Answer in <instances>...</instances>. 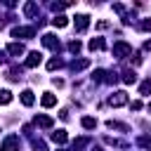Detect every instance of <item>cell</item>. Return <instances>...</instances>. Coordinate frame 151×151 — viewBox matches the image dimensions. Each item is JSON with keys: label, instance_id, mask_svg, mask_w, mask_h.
Listing matches in <instances>:
<instances>
[{"label": "cell", "instance_id": "cell-1", "mask_svg": "<svg viewBox=\"0 0 151 151\" xmlns=\"http://www.w3.org/2000/svg\"><path fill=\"white\" fill-rule=\"evenodd\" d=\"M19 149H21L19 134H7L5 142H2V146H0V151H19Z\"/></svg>", "mask_w": 151, "mask_h": 151}, {"label": "cell", "instance_id": "cell-2", "mask_svg": "<svg viewBox=\"0 0 151 151\" xmlns=\"http://www.w3.org/2000/svg\"><path fill=\"white\" fill-rule=\"evenodd\" d=\"M132 54V47L125 42V40H118L116 45H113V57L116 59H125V57H130Z\"/></svg>", "mask_w": 151, "mask_h": 151}, {"label": "cell", "instance_id": "cell-3", "mask_svg": "<svg viewBox=\"0 0 151 151\" xmlns=\"http://www.w3.org/2000/svg\"><path fill=\"white\" fill-rule=\"evenodd\" d=\"M12 35L14 38H35V26H14L12 28Z\"/></svg>", "mask_w": 151, "mask_h": 151}, {"label": "cell", "instance_id": "cell-4", "mask_svg": "<svg viewBox=\"0 0 151 151\" xmlns=\"http://www.w3.org/2000/svg\"><path fill=\"white\" fill-rule=\"evenodd\" d=\"M42 45L50 47L52 52H59V50H61V42H59V38H57L54 33H45V35H42Z\"/></svg>", "mask_w": 151, "mask_h": 151}, {"label": "cell", "instance_id": "cell-5", "mask_svg": "<svg viewBox=\"0 0 151 151\" xmlns=\"http://www.w3.org/2000/svg\"><path fill=\"white\" fill-rule=\"evenodd\" d=\"M40 61H42V54H40V52H28L24 66H26V68H35V66H40Z\"/></svg>", "mask_w": 151, "mask_h": 151}, {"label": "cell", "instance_id": "cell-6", "mask_svg": "<svg viewBox=\"0 0 151 151\" xmlns=\"http://www.w3.org/2000/svg\"><path fill=\"white\" fill-rule=\"evenodd\" d=\"M109 104L111 106H123V104H127V92H113L111 97H109Z\"/></svg>", "mask_w": 151, "mask_h": 151}, {"label": "cell", "instance_id": "cell-7", "mask_svg": "<svg viewBox=\"0 0 151 151\" xmlns=\"http://www.w3.org/2000/svg\"><path fill=\"white\" fill-rule=\"evenodd\" d=\"M87 26H90V17H87V14H78V17H76V31H78V33H85Z\"/></svg>", "mask_w": 151, "mask_h": 151}, {"label": "cell", "instance_id": "cell-8", "mask_svg": "<svg viewBox=\"0 0 151 151\" xmlns=\"http://www.w3.org/2000/svg\"><path fill=\"white\" fill-rule=\"evenodd\" d=\"M26 50H24V45L21 42H9L7 45V54H12V57H21Z\"/></svg>", "mask_w": 151, "mask_h": 151}, {"label": "cell", "instance_id": "cell-9", "mask_svg": "<svg viewBox=\"0 0 151 151\" xmlns=\"http://www.w3.org/2000/svg\"><path fill=\"white\" fill-rule=\"evenodd\" d=\"M87 66H90V59H73V61H71V66H68V68H71V71H76V73H78V71H83V68H87Z\"/></svg>", "mask_w": 151, "mask_h": 151}, {"label": "cell", "instance_id": "cell-10", "mask_svg": "<svg viewBox=\"0 0 151 151\" xmlns=\"http://www.w3.org/2000/svg\"><path fill=\"white\" fill-rule=\"evenodd\" d=\"M33 123H35V125H40V127H45V130H50V127L54 125V123H52V118H50V116H42V113H40V116H35V120H33Z\"/></svg>", "mask_w": 151, "mask_h": 151}, {"label": "cell", "instance_id": "cell-11", "mask_svg": "<svg viewBox=\"0 0 151 151\" xmlns=\"http://www.w3.org/2000/svg\"><path fill=\"white\" fill-rule=\"evenodd\" d=\"M40 104H42L45 109L54 106V104H57V94H52V92H45V94H42V99H40Z\"/></svg>", "mask_w": 151, "mask_h": 151}, {"label": "cell", "instance_id": "cell-12", "mask_svg": "<svg viewBox=\"0 0 151 151\" xmlns=\"http://www.w3.org/2000/svg\"><path fill=\"white\" fill-rule=\"evenodd\" d=\"M66 139H68L66 130H57V132H52V142H54V144H66Z\"/></svg>", "mask_w": 151, "mask_h": 151}, {"label": "cell", "instance_id": "cell-13", "mask_svg": "<svg viewBox=\"0 0 151 151\" xmlns=\"http://www.w3.org/2000/svg\"><path fill=\"white\" fill-rule=\"evenodd\" d=\"M87 47L94 52V50H104V47H106V42H104V38H92V40L87 42Z\"/></svg>", "mask_w": 151, "mask_h": 151}, {"label": "cell", "instance_id": "cell-14", "mask_svg": "<svg viewBox=\"0 0 151 151\" xmlns=\"http://www.w3.org/2000/svg\"><path fill=\"white\" fill-rule=\"evenodd\" d=\"M134 80H137V73H134L132 68H125V71H123V83H125V85H132Z\"/></svg>", "mask_w": 151, "mask_h": 151}, {"label": "cell", "instance_id": "cell-15", "mask_svg": "<svg viewBox=\"0 0 151 151\" xmlns=\"http://www.w3.org/2000/svg\"><path fill=\"white\" fill-rule=\"evenodd\" d=\"M33 101H35L33 92H31V90H24V92H21V104H24V106H33Z\"/></svg>", "mask_w": 151, "mask_h": 151}, {"label": "cell", "instance_id": "cell-16", "mask_svg": "<svg viewBox=\"0 0 151 151\" xmlns=\"http://www.w3.org/2000/svg\"><path fill=\"white\" fill-rule=\"evenodd\" d=\"M52 26H57V28H64V26H68V17H64V14H57V17L52 19Z\"/></svg>", "mask_w": 151, "mask_h": 151}, {"label": "cell", "instance_id": "cell-17", "mask_svg": "<svg viewBox=\"0 0 151 151\" xmlns=\"http://www.w3.org/2000/svg\"><path fill=\"white\" fill-rule=\"evenodd\" d=\"M80 125H83L85 130H94V127H97V118H92V116H85V118L80 120Z\"/></svg>", "mask_w": 151, "mask_h": 151}, {"label": "cell", "instance_id": "cell-18", "mask_svg": "<svg viewBox=\"0 0 151 151\" xmlns=\"http://www.w3.org/2000/svg\"><path fill=\"white\" fill-rule=\"evenodd\" d=\"M106 127H109V130H123V132H127V130H130L125 123H118V120H109V123H106Z\"/></svg>", "mask_w": 151, "mask_h": 151}, {"label": "cell", "instance_id": "cell-19", "mask_svg": "<svg viewBox=\"0 0 151 151\" xmlns=\"http://www.w3.org/2000/svg\"><path fill=\"white\" fill-rule=\"evenodd\" d=\"M35 12H38V5L35 2H26L24 5V14L26 17H35Z\"/></svg>", "mask_w": 151, "mask_h": 151}, {"label": "cell", "instance_id": "cell-20", "mask_svg": "<svg viewBox=\"0 0 151 151\" xmlns=\"http://www.w3.org/2000/svg\"><path fill=\"white\" fill-rule=\"evenodd\" d=\"M104 142L109 146H118V149H125L127 146V142H120V139H113V137H104Z\"/></svg>", "mask_w": 151, "mask_h": 151}, {"label": "cell", "instance_id": "cell-21", "mask_svg": "<svg viewBox=\"0 0 151 151\" xmlns=\"http://www.w3.org/2000/svg\"><path fill=\"white\" fill-rule=\"evenodd\" d=\"M87 144H90V137H80V139L73 142V151H80V149H85Z\"/></svg>", "mask_w": 151, "mask_h": 151}, {"label": "cell", "instance_id": "cell-22", "mask_svg": "<svg viewBox=\"0 0 151 151\" xmlns=\"http://www.w3.org/2000/svg\"><path fill=\"white\" fill-rule=\"evenodd\" d=\"M31 146H33V151H47V146H45L42 139H31Z\"/></svg>", "mask_w": 151, "mask_h": 151}, {"label": "cell", "instance_id": "cell-23", "mask_svg": "<svg viewBox=\"0 0 151 151\" xmlns=\"http://www.w3.org/2000/svg\"><path fill=\"white\" fill-rule=\"evenodd\" d=\"M12 101V92L9 90H0V104H9Z\"/></svg>", "mask_w": 151, "mask_h": 151}, {"label": "cell", "instance_id": "cell-24", "mask_svg": "<svg viewBox=\"0 0 151 151\" xmlns=\"http://www.w3.org/2000/svg\"><path fill=\"white\" fill-rule=\"evenodd\" d=\"M139 92H142L144 97H149V94H151V80H144V83L139 85Z\"/></svg>", "mask_w": 151, "mask_h": 151}, {"label": "cell", "instance_id": "cell-25", "mask_svg": "<svg viewBox=\"0 0 151 151\" xmlns=\"http://www.w3.org/2000/svg\"><path fill=\"white\" fill-rule=\"evenodd\" d=\"M7 78H9V80H19V78H21V68H9Z\"/></svg>", "mask_w": 151, "mask_h": 151}, {"label": "cell", "instance_id": "cell-26", "mask_svg": "<svg viewBox=\"0 0 151 151\" xmlns=\"http://www.w3.org/2000/svg\"><path fill=\"white\" fill-rule=\"evenodd\" d=\"M47 68H50V71L61 68V59H50V61H47Z\"/></svg>", "mask_w": 151, "mask_h": 151}, {"label": "cell", "instance_id": "cell-27", "mask_svg": "<svg viewBox=\"0 0 151 151\" xmlns=\"http://www.w3.org/2000/svg\"><path fill=\"white\" fill-rule=\"evenodd\" d=\"M68 50L71 52H80V40H71L68 42Z\"/></svg>", "mask_w": 151, "mask_h": 151}, {"label": "cell", "instance_id": "cell-28", "mask_svg": "<svg viewBox=\"0 0 151 151\" xmlns=\"http://www.w3.org/2000/svg\"><path fill=\"white\" fill-rule=\"evenodd\" d=\"M139 28L142 31H151V19H142L139 21Z\"/></svg>", "mask_w": 151, "mask_h": 151}, {"label": "cell", "instance_id": "cell-29", "mask_svg": "<svg viewBox=\"0 0 151 151\" xmlns=\"http://www.w3.org/2000/svg\"><path fill=\"white\" fill-rule=\"evenodd\" d=\"M139 144H142V146H149V149H151V137H139Z\"/></svg>", "mask_w": 151, "mask_h": 151}, {"label": "cell", "instance_id": "cell-30", "mask_svg": "<svg viewBox=\"0 0 151 151\" xmlns=\"http://www.w3.org/2000/svg\"><path fill=\"white\" fill-rule=\"evenodd\" d=\"M130 106H132V111H139V109H142V101H139V99H134Z\"/></svg>", "mask_w": 151, "mask_h": 151}, {"label": "cell", "instance_id": "cell-31", "mask_svg": "<svg viewBox=\"0 0 151 151\" xmlns=\"http://www.w3.org/2000/svg\"><path fill=\"white\" fill-rule=\"evenodd\" d=\"M7 61V57H5V52H0V64H5Z\"/></svg>", "mask_w": 151, "mask_h": 151}, {"label": "cell", "instance_id": "cell-32", "mask_svg": "<svg viewBox=\"0 0 151 151\" xmlns=\"http://www.w3.org/2000/svg\"><path fill=\"white\" fill-rule=\"evenodd\" d=\"M144 50H151V40H146V42H144Z\"/></svg>", "mask_w": 151, "mask_h": 151}, {"label": "cell", "instance_id": "cell-33", "mask_svg": "<svg viewBox=\"0 0 151 151\" xmlns=\"http://www.w3.org/2000/svg\"><path fill=\"white\" fill-rule=\"evenodd\" d=\"M146 109H149V111H151V101H149V106H146Z\"/></svg>", "mask_w": 151, "mask_h": 151}]
</instances>
